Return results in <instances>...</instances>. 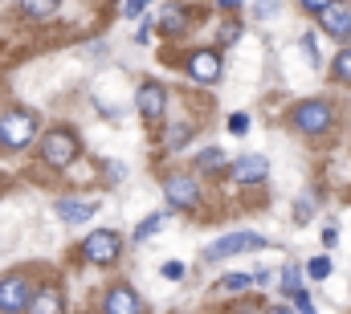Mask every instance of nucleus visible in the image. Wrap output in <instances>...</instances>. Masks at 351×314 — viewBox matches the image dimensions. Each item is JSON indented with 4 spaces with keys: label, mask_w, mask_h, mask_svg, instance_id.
I'll use <instances>...</instances> for the list:
<instances>
[{
    "label": "nucleus",
    "mask_w": 351,
    "mask_h": 314,
    "mask_svg": "<svg viewBox=\"0 0 351 314\" xmlns=\"http://www.w3.org/2000/svg\"><path fill=\"white\" fill-rule=\"evenodd\" d=\"M217 4H225V8H233V4H241V0H217Z\"/></svg>",
    "instance_id": "473e14b6"
},
{
    "label": "nucleus",
    "mask_w": 351,
    "mask_h": 314,
    "mask_svg": "<svg viewBox=\"0 0 351 314\" xmlns=\"http://www.w3.org/2000/svg\"><path fill=\"white\" fill-rule=\"evenodd\" d=\"M229 131L233 135H245L250 131V114H229Z\"/></svg>",
    "instance_id": "5701e85b"
},
{
    "label": "nucleus",
    "mask_w": 351,
    "mask_h": 314,
    "mask_svg": "<svg viewBox=\"0 0 351 314\" xmlns=\"http://www.w3.org/2000/svg\"><path fill=\"white\" fill-rule=\"evenodd\" d=\"M21 4H25V12H29V16H37V21L53 16V8H58V0H21Z\"/></svg>",
    "instance_id": "dca6fc26"
},
{
    "label": "nucleus",
    "mask_w": 351,
    "mask_h": 314,
    "mask_svg": "<svg viewBox=\"0 0 351 314\" xmlns=\"http://www.w3.org/2000/svg\"><path fill=\"white\" fill-rule=\"evenodd\" d=\"M164 278L180 282V278H184V265H180V261H168V265H164Z\"/></svg>",
    "instance_id": "cd10ccee"
},
{
    "label": "nucleus",
    "mask_w": 351,
    "mask_h": 314,
    "mask_svg": "<svg viewBox=\"0 0 351 314\" xmlns=\"http://www.w3.org/2000/svg\"><path fill=\"white\" fill-rule=\"evenodd\" d=\"M188 135H192V131H188V127H180V131H168V147H180V143H184V139H188Z\"/></svg>",
    "instance_id": "393cba45"
},
{
    "label": "nucleus",
    "mask_w": 351,
    "mask_h": 314,
    "mask_svg": "<svg viewBox=\"0 0 351 314\" xmlns=\"http://www.w3.org/2000/svg\"><path fill=\"white\" fill-rule=\"evenodd\" d=\"M335 78H339V82H351V49H343V53L335 58Z\"/></svg>",
    "instance_id": "aec40b11"
},
{
    "label": "nucleus",
    "mask_w": 351,
    "mask_h": 314,
    "mask_svg": "<svg viewBox=\"0 0 351 314\" xmlns=\"http://www.w3.org/2000/svg\"><path fill=\"white\" fill-rule=\"evenodd\" d=\"M147 4H152V0H127V16H139V12H147Z\"/></svg>",
    "instance_id": "7c9ffc66"
},
{
    "label": "nucleus",
    "mask_w": 351,
    "mask_h": 314,
    "mask_svg": "<svg viewBox=\"0 0 351 314\" xmlns=\"http://www.w3.org/2000/svg\"><path fill=\"white\" fill-rule=\"evenodd\" d=\"M29 314H66V298H62V290H58V286L37 290L33 302H29Z\"/></svg>",
    "instance_id": "f8f14e48"
},
{
    "label": "nucleus",
    "mask_w": 351,
    "mask_h": 314,
    "mask_svg": "<svg viewBox=\"0 0 351 314\" xmlns=\"http://www.w3.org/2000/svg\"><path fill=\"white\" fill-rule=\"evenodd\" d=\"M335 237H339V233H335V225H327V233H323V245L331 249V245H335Z\"/></svg>",
    "instance_id": "2f4dec72"
},
{
    "label": "nucleus",
    "mask_w": 351,
    "mask_h": 314,
    "mask_svg": "<svg viewBox=\"0 0 351 314\" xmlns=\"http://www.w3.org/2000/svg\"><path fill=\"white\" fill-rule=\"evenodd\" d=\"M331 4H335V0H302V8H306V12H327Z\"/></svg>",
    "instance_id": "b1692460"
},
{
    "label": "nucleus",
    "mask_w": 351,
    "mask_h": 314,
    "mask_svg": "<svg viewBox=\"0 0 351 314\" xmlns=\"http://www.w3.org/2000/svg\"><path fill=\"white\" fill-rule=\"evenodd\" d=\"M188 74L196 82H217L221 78V58H217L213 49H196L192 62H188Z\"/></svg>",
    "instance_id": "1a4fd4ad"
},
{
    "label": "nucleus",
    "mask_w": 351,
    "mask_h": 314,
    "mask_svg": "<svg viewBox=\"0 0 351 314\" xmlns=\"http://www.w3.org/2000/svg\"><path fill=\"white\" fill-rule=\"evenodd\" d=\"M41 156L49 167H70L74 156H78V139L70 135V131H49L45 135V147H41Z\"/></svg>",
    "instance_id": "39448f33"
},
{
    "label": "nucleus",
    "mask_w": 351,
    "mask_h": 314,
    "mask_svg": "<svg viewBox=\"0 0 351 314\" xmlns=\"http://www.w3.org/2000/svg\"><path fill=\"white\" fill-rule=\"evenodd\" d=\"M294 302H298V314H315V302H311V294H294Z\"/></svg>",
    "instance_id": "a878e982"
},
{
    "label": "nucleus",
    "mask_w": 351,
    "mask_h": 314,
    "mask_svg": "<svg viewBox=\"0 0 351 314\" xmlns=\"http://www.w3.org/2000/svg\"><path fill=\"white\" fill-rule=\"evenodd\" d=\"M94 200H58V217L66 221V225H78V221H90L94 217Z\"/></svg>",
    "instance_id": "4468645a"
},
{
    "label": "nucleus",
    "mask_w": 351,
    "mask_h": 314,
    "mask_svg": "<svg viewBox=\"0 0 351 314\" xmlns=\"http://www.w3.org/2000/svg\"><path fill=\"white\" fill-rule=\"evenodd\" d=\"M269 314H286V311H269Z\"/></svg>",
    "instance_id": "72a5a7b5"
},
{
    "label": "nucleus",
    "mask_w": 351,
    "mask_h": 314,
    "mask_svg": "<svg viewBox=\"0 0 351 314\" xmlns=\"http://www.w3.org/2000/svg\"><path fill=\"white\" fill-rule=\"evenodd\" d=\"M306 274H311V278H327V274H331V261H327V257H315V261L306 265Z\"/></svg>",
    "instance_id": "4be33fe9"
},
{
    "label": "nucleus",
    "mask_w": 351,
    "mask_h": 314,
    "mask_svg": "<svg viewBox=\"0 0 351 314\" xmlns=\"http://www.w3.org/2000/svg\"><path fill=\"white\" fill-rule=\"evenodd\" d=\"M265 171H269V163L262 156H245L233 163V180H241V184H262Z\"/></svg>",
    "instance_id": "ddd939ff"
},
{
    "label": "nucleus",
    "mask_w": 351,
    "mask_h": 314,
    "mask_svg": "<svg viewBox=\"0 0 351 314\" xmlns=\"http://www.w3.org/2000/svg\"><path fill=\"white\" fill-rule=\"evenodd\" d=\"M135 106H139V114L143 119H164V110H168V90L160 86V82H147V86H139V94H135Z\"/></svg>",
    "instance_id": "0eeeda50"
},
{
    "label": "nucleus",
    "mask_w": 351,
    "mask_h": 314,
    "mask_svg": "<svg viewBox=\"0 0 351 314\" xmlns=\"http://www.w3.org/2000/svg\"><path fill=\"white\" fill-rule=\"evenodd\" d=\"M160 29H164V33H180V29H184V8H180V4H168V8H164Z\"/></svg>",
    "instance_id": "2eb2a0df"
},
{
    "label": "nucleus",
    "mask_w": 351,
    "mask_h": 314,
    "mask_svg": "<svg viewBox=\"0 0 351 314\" xmlns=\"http://www.w3.org/2000/svg\"><path fill=\"white\" fill-rule=\"evenodd\" d=\"M164 217H168V213H156V217H147V221H143V225L135 229V241H143V237L160 233V229H164Z\"/></svg>",
    "instance_id": "6ab92c4d"
},
{
    "label": "nucleus",
    "mask_w": 351,
    "mask_h": 314,
    "mask_svg": "<svg viewBox=\"0 0 351 314\" xmlns=\"http://www.w3.org/2000/svg\"><path fill=\"white\" fill-rule=\"evenodd\" d=\"M274 8H278V0H258V4H254V16H269Z\"/></svg>",
    "instance_id": "bb28decb"
},
{
    "label": "nucleus",
    "mask_w": 351,
    "mask_h": 314,
    "mask_svg": "<svg viewBox=\"0 0 351 314\" xmlns=\"http://www.w3.org/2000/svg\"><path fill=\"white\" fill-rule=\"evenodd\" d=\"M262 245H265L262 233H229V237H221L217 245H208V249H204V261H225V257H233V253L262 249Z\"/></svg>",
    "instance_id": "7ed1b4c3"
},
{
    "label": "nucleus",
    "mask_w": 351,
    "mask_h": 314,
    "mask_svg": "<svg viewBox=\"0 0 351 314\" xmlns=\"http://www.w3.org/2000/svg\"><path fill=\"white\" fill-rule=\"evenodd\" d=\"M250 286H258L254 274H225V282H221V290H250Z\"/></svg>",
    "instance_id": "f3484780"
},
{
    "label": "nucleus",
    "mask_w": 351,
    "mask_h": 314,
    "mask_svg": "<svg viewBox=\"0 0 351 314\" xmlns=\"http://www.w3.org/2000/svg\"><path fill=\"white\" fill-rule=\"evenodd\" d=\"M331 119H335V114H331V106H327V102H319V98H315V102H298V106H294V127H298V131H306V135L327 131V127H331Z\"/></svg>",
    "instance_id": "20e7f679"
},
{
    "label": "nucleus",
    "mask_w": 351,
    "mask_h": 314,
    "mask_svg": "<svg viewBox=\"0 0 351 314\" xmlns=\"http://www.w3.org/2000/svg\"><path fill=\"white\" fill-rule=\"evenodd\" d=\"M33 135H37V119L29 114V110H8V114H0V147H29L33 143Z\"/></svg>",
    "instance_id": "f257e3e1"
},
{
    "label": "nucleus",
    "mask_w": 351,
    "mask_h": 314,
    "mask_svg": "<svg viewBox=\"0 0 351 314\" xmlns=\"http://www.w3.org/2000/svg\"><path fill=\"white\" fill-rule=\"evenodd\" d=\"M164 196H168V204H176V208H196V204H200V188H196L192 176H172V180H164Z\"/></svg>",
    "instance_id": "6e6552de"
},
{
    "label": "nucleus",
    "mask_w": 351,
    "mask_h": 314,
    "mask_svg": "<svg viewBox=\"0 0 351 314\" xmlns=\"http://www.w3.org/2000/svg\"><path fill=\"white\" fill-rule=\"evenodd\" d=\"M302 49H306V58H311V66H319V53H315V37H311V33L302 37Z\"/></svg>",
    "instance_id": "c85d7f7f"
},
{
    "label": "nucleus",
    "mask_w": 351,
    "mask_h": 314,
    "mask_svg": "<svg viewBox=\"0 0 351 314\" xmlns=\"http://www.w3.org/2000/svg\"><path fill=\"white\" fill-rule=\"evenodd\" d=\"M311 208H315V200H298V213H294V217H298V221H311V217H315Z\"/></svg>",
    "instance_id": "c756f323"
},
{
    "label": "nucleus",
    "mask_w": 351,
    "mask_h": 314,
    "mask_svg": "<svg viewBox=\"0 0 351 314\" xmlns=\"http://www.w3.org/2000/svg\"><path fill=\"white\" fill-rule=\"evenodd\" d=\"M323 29H327L335 41H351V8H343V4H331V8L323 12Z\"/></svg>",
    "instance_id": "9b49d317"
},
{
    "label": "nucleus",
    "mask_w": 351,
    "mask_h": 314,
    "mask_svg": "<svg viewBox=\"0 0 351 314\" xmlns=\"http://www.w3.org/2000/svg\"><path fill=\"white\" fill-rule=\"evenodd\" d=\"M196 163H200V167H208V171H213V167H221V163H225V156H221V152H217V147H208V152H200V156H196Z\"/></svg>",
    "instance_id": "412c9836"
},
{
    "label": "nucleus",
    "mask_w": 351,
    "mask_h": 314,
    "mask_svg": "<svg viewBox=\"0 0 351 314\" xmlns=\"http://www.w3.org/2000/svg\"><path fill=\"white\" fill-rule=\"evenodd\" d=\"M119 233H110V229H98V233H90L86 241H82V257L86 261H94V265H110L114 257H119Z\"/></svg>",
    "instance_id": "423d86ee"
},
{
    "label": "nucleus",
    "mask_w": 351,
    "mask_h": 314,
    "mask_svg": "<svg viewBox=\"0 0 351 314\" xmlns=\"http://www.w3.org/2000/svg\"><path fill=\"white\" fill-rule=\"evenodd\" d=\"M106 314H143V302L131 286H114L106 294Z\"/></svg>",
    "instance_id": "9d476101"
},
{
    "label": "nucleus",
    "mask_w": 351,
    "mask_h": 314,
    "mask_svg": "<svg viewBox=\"0 0 351 314\" xmlns=\"http://www.w3.org/2000/svg\"><path fill=\"white\" fill-rule=\"evenodd\" d=\"M282 290H286V294H302V274H298V265H286V274H282Z\"/></svg>",
    "instance_id": "a211bd4d"
},
{
    "label": "nucleus",
    "mask_w": 351,
    "mask_h": 314,
    "mask_svg": "<svg viewBox=\"0 0 351 314\" xmlns=\"http://www.w3.org/2000/svg\"><path fill=\"white\" fill-rule=\"evenodd\" d=\"M29 302H33V294L21 274L0 278V314H29Z\"/></svg>",
    "instance_id": "f03ea898"
}]
</instances>
